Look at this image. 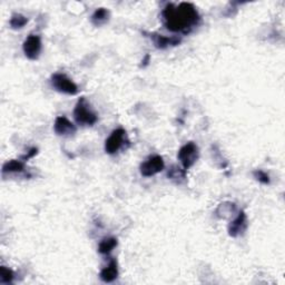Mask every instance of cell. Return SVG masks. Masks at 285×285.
I'll return each mask as SVG.
<instances>
[{
  "instance_id": "cell-1",
  "label": "cell",
  "mask_w": 285,
  "mask_h": 285,
  "mask_svg": "<svg viewBox=\"0 0 285 285\" xmlns=\"http://www.w3.org/2000/svg\"><path fill=\"white\" fill-rule=\"evenodd\" d=\"M162 16L166 29L173 32H190L199 21L198 11L190 3H182L179 6L168 4L164 8Z\"/></svg>"
},
{
  "instance_id": "cell-2",
  "label": "cell",
  "mask_w": 285,
  "mask_h": 285,
  "mask_svg": "<svg viewBox=\"0 0 285 285\" xmlns=\"http://www.w3.org/2000/svg\"><path fill=\"white\" fill-rule=\"evenodd\" d=\"M74 117L78 125L81 126H93L98 121L96 114L90 108L89 102L85 97H81L74 111Z\"/></svg>"
},
{
  "instance_id": "cell-3",
  "label": "cell",
  "mask_w": 285,
  "mask_h": 285,
  "mask_svg": "<svg viewBox=\"0 0 285 285\" xmlns=\"http://www.w3.org/2000/svg\"><path fill=\"white\" fill-rule=\"evenodd\" d=\"M53 87L59 93H64L67 95H77L79 93V88L72 79L65 74L56 73L50 78Z\"/></svg>"
},
{
  "instance_id": "cell-4",
  "label": "cell",
  "mask_w": 285,
  "mask_h": 285,
  "mask_svg": "<svg viewBox=\"0 0 285 285\" xmlns=\"http://www.w3.org/2000/svg\"><path fill=\"white\" fill-rule=\"evenodd\" d=\"M177 157L182 165H183L184 169L191 168L193 165L197 162V159L199 157L198 146L193 141L187 142V144L181 147V150L179 151L177 154Z\"/></svg>"
},
{
  "instance_id": "cell-5",
  "label": "cell",
  "mask_w": 285,
  "mask_h": 285,
  "mask_svg": "<svg viewBox=\"0 0 285 285\" xmlns=\"http://www.w3.org/2000/svg\"><path fill=\"white\" fill-rule=\"evenodd\" d=\"M125 142H128L126 130L123 128H117L113 130L110 137L106 139L105 151L107 154H110V155H114V154L119 152V150H122Z\"/></svg>"
},
{
  "instance_id": "cell-6",
  "label": "cell",
  "mask_w": 285,
  "mask_h": 285,
  "mask_svg": "<svg viewBox=\"0 0 285 285\" xmlns=\"http://www.w3.org/2000/svg\"><path fill=\"white\" fill-rule=\"evenodd\" d=\"M165 168V163L163 161V157L159 155H154L140 164V174L144 177H152L158 173L163 172Z\"/></svg>"
},
{
  "instance_id": "cell-7",
  "label": "cell",
  "mask_w": 285,
  "mask_h": 285,
  "mask_svg": "<svg viewBox=\"0 0 285 285\" xmlns=\"http://www.w3.org/2000/svg\"><path fill=\"white\" fill-rule=\"evenodd\" d=\"M42 39L37 35H30L28 36L26 41L22 45V49L28 59L30 60H37L42 53Z\"/></svg>"
},
{
  "instance_id": "cell-8",
  "label": "cell",
  "mask_w": 285,
  "mask_h": 285,
  "mask_svg": "<svg viewBox=\"0 0 285 285\" xmlns=\"http://www.w3.org/2000/svg\"><path fill=\"white\" fill-rule=\"evenodd\" d=\"M247 230V218L244 210H241L238 215L229 225V235L231 237H238L243 235Z\"/></svg>"
},
{
  "instance_id": "cell-9",
  "label": "cell",
  "mask_w": 285,
  "mask_h": 285,
  "mask_svg": "<svg viewBox=\"0 0 285 285\" xmlns=\"http://www.w3.org/2000/svg\"><path fill=\"white\" fill-rule=\"evenodd\" d=\"M148 37L152 39L157 49H166L169 46H177V45H180L182 42V39L180 37H166V36L159 35L157 32L148 33Z\"/></svg>"
},
{
  "instance_id": "cell-10",
  "label": "cell",
  "mask_w": 285,
  "mask_h": 285,
  "mask_svg": "<svg viewBox=\"0 0 285 285\" xmlns=\"http://www.w3.org/2000/svg\"><path fill=\"white\" fill-rule=\"evenodd\" d=\"M54 129L57 135L60 136H70L76 133V126L65 116H59L56 118L54 124Z\"/></svg>"
},
{
  "instance_id": "cell-11",
  "label": "cell",
  "mask_w": 285,
  "mask_h": 285,
  "mask_svg": "<svg viewBox=\"0 0 285 285\" xmlns=\"http://www.w3.org/2000/svg\"><path fill=\"white\" fill-rule=\"evenodd\" d=\"M101 281L105 283H112L118 277V266L115 260H112L106 267L100 271L99 274Z\"/></svg>"
},
{
  "instance_id": "cell-12",
  "label": "cell",
  "mask_w": 285,
  "mask_h": 285,
  "mask_svg": "<svg viewBox=\"0 0 285 285\" xmlns=\"http://www.w3.org/2000/svg\"><path fill=\"white\" fill-rule=\"evenodd\" d=\"M167 177L176 184H183L186 181V169L180 168L179 166H172L167 172Z\"/></svg>"
},
{
  "instance_id": "cell-13",
  "label": "cell",
  "mask_w": 285,
  "mask_h": 285,
  "mask_svg": "<svg viewBox=\"0 0 285 285\" xmlns=\"http://www.w3.org/2000/svg\"><path fill=\"white\" fill-rule=\"evenodd\" d=\"M110 20V11L105 8H98L92 16V22L96 27L105 25Z\"/></svg>"
},
{
  "instance_id": "cell-14",
  "label": "cell",
  "mask_w": 285,
  "mask_h": 285,
  "mask_svg": "<svg viewBox=\"0 0 285 285\" xmlns=\"http://www.w3.org/2000/svg\"><path fill=\"white\" fill-rule=\"evenodd\" d=\"M25 170V164L24 162L19 161V159H11L7 162L3 167V174L7 173H21Z\"/></svg>"
},
{
  "instance_id": "cell-15",
  "label": "cell",
  "mask_w": 285,
  "mask_h": 285,
  "mask_svg": "<svg viewBox=\"0 0 285 285\" xmlns=\"http://www.w3.org/2000/svg\"><path fill=\"white\" fill-rule=\"evenodd\" d=\"M117 238L115 237H106L102 238L98 245V252L100 254H110L112 251L117 246Z\"/></svg>"
},
{
  "instance_id": "cell-16",
  "label": "cell",
  "mask_w": 285,
  "mask_h": 285,
  "mask_svg": "<svg viewBox=\"0 0 285 285\" xmlns=\"http://www.w3.org/2000/svg\"><path fill=\"white\" fill-rule=\"evenodd\" d=\"M28 24V18L20 14H14L10 19V26L13 29H20Z\"/></svg>"
},
{
  "instance_id": "cell-17",
  "label": "cell",
  "mask_w": 285,
  "mask_h": 285,
  "mask_svg": "<svg viewBox=\"0 0 285 285\" xmlns=\"http://www.w3.org/2000/svg\"><path fill=\"white\" fill-rule=\"evenodd\" d=\"M15 274L14 272L6 266L0 267V278H2V283L9 284L14 281Z\"/></svg>"
},
{
  "instance_id": "cell-18",
  "label": "cell",
  "mask_w": 285,
  "mask_h": 285,
  "mask_svg": "<svg viewBox=\"0 0 285 285\" xmlns=\"http://www.w3.org/2000/svg\"><path fill=\"white\" fill-rule=\"evenodd\" d=\"M253 175H254V177L258 180L259 182H261L262 184H270L271 183V180H270V176L267 175L265 172H263V170H261V169H256L253 172Z\"/></svg>"
},
{
  "instance_id": "cell-19",
  "label": "cell",
  "mask_w": 285,
  "mask_h": 285,
  "mask_svg": "<svg viewBox=\"0 0 285 285\" xmlns=\"http://www.w3.org/2000/svg\"><path fill=\"white\" fill-rule=\"evenodd\" d=\"M37 153H38V150H37V148L33 147V148H31L29 152H28V154H26L25 156H22L21 159H22V161H28V159H30L35 155H37Z\"/></svg>"
},
{
  "instance_id": "cell-20",
  "label": "cell",
  "mask_w": 285,
  "mask_h": 285,
  "mask_svg": "<svg viewBox=\"0 0 285 285\" xmlns=\"http://www.w3.org/2000/svg\"><path fill=\"white\" fill-rule=\"evenodd\" d=\"M150 55H146V57L144 59H142V61H141V67H146L147 65H148V61H150Z\"/></svg>"
}]
</instances>
